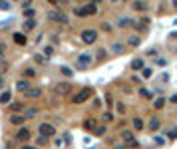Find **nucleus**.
Segmentation results:
<instances>
[{"label": "nucleus", "mask_w": 177, "mask_h": 149, "mask_svg": "<svg viewBox=\"0 0 177 149\" xmlns=\"http://www.w3.org/2000/svg\"><path fill=\"white\" fill-rule=\"evenodd\" d=\"M96 12H98V8H96V4H86V6H80V8H76V14L78 16H82V18H86V16H94Z\"/></svg>", "instance_id": "nucleus-1"}, {"label": "nucleus", "mask_w": 177, "mask_h": 149, "mask_svg": "<svg viewBox=\"0 0 177 149\" xmlns=\"http://www.w3.org/2000/svg\"><path fill=\"white\" fill-rule=\"evenodd\" d=\"M38 131H40V137H44V139H50V137L56 133L54 125H50V123H40L38 125Z\"/></svg>", "instance_id": "nucleus-2"}, {"label": "nucleus", "mask_w": 177, "mask_h": 149, "mask_svg": "<svg viewBox=\"0 0 177 149\" xmlns=\"http://www.w3.org/2000/svg\"><path fill=\"white\" fill-rule=\"evenodd\" d=\"M96 40H98V32H96V30H84L82 32V42H84V44L86 46H90V44H94V42Z\"/></svg>", "instance_id": "nucleus-3"}, {"label": "nucleus", "mask_w": 177, "mask_h": 149, "mask_svg": "<svg viewBox=\"0 0 177 149\" xmlns=\"http://www.w3.org/2000/svg\"><path fill=\"white\" fill-rule=\"evenodd\" d=\"M48 18L54 20V22H60V24H68V16L64 12H60V10H50V12H48Z\"/></svg>", "instance_id": "nucleus-4"}, {"label": "nucleus", "mask_w": 177, "mask_h": 149, "mask_svg": "<svg viewBox=\"0 0 177 149\" xmlns=\"http://www.w3.org/2000/svg\"><path fill=\"white\" fill-rule=\"evenodd\" d=\"M90 95H92V89H90V88H84L80 94H76V95L72 98V102H74V103H84L86 99L90 98Z\"/></svg>", "instance_id": "nucleus-5"}, {"label": "nucleus", "mask_w": 177, "mask_h": 149, "mask_svg": "<svg viewBox=\"0 0 177 149\" xmlns=\"http://www.w3.org/2000/svg\"><path fill=\"white\" fill-rule=\"evenodd\" d=\"M54 92H56L58 95H68L70 92H72V86H70V84H66V82H62V84H56Z\"/></svg>", "instance_id": "nucleus-6"}, {"label": "nucleus", "mask_w": 177, "mask_h": 149, "mask_svg": "<svg viewBox=\"0 0 177 149\" xmlns=\"http://www.w3.org/2000/svg\"><path fill=\"white\" fill-rule=\"evenodd\" d=\"M90 62H92V56L82 54V56L78 58V62H76V68H80V70H86V68L90 66Z\"/></svg>", "instance_id": "nucleus-7"}, {"label": "nucleus", "mask_w": 177, "mask_h": 149, "mask_svg": "<svg viewBox=\"0 0 177 149\" xmlns=\"http://www.w3.org/2000/svg\"><path fill=\"white\" fill-rule=\"evenodd\" d=\"M16 139H18V141H26V139H30V129H26V127H20L18 133H16Z\"/></svg>", "instance_id": "nucleus-8"}, {"label": "nucleus", "mask_w": 177, "mask_h": 149, "mask_svg": "<svg viewBox=\"0 0 177 149\" xmlns=\"http://www.w3.org/2000/svg\"><path fill=\"white\" fill-rule=\"evenodd\" d=\"M121 137H123V141H125V143H130L131 147H135V145H137V143H135V137H133V133H131V131H123V133H121Z\"/></svg>", "instance_id": "nucleus-9"}, {"label": "nucleus", "mask_w": 177, "mask_h": 149, "mask_svg": "<svg viewBox=\"0 0 177 149\" xmlns=\"http://www.w3.org/2000/svg\"><path fill=\"white\" fill-rule=\"evenodd\" d=\"M16 89H18V92H28L30 89L28 79H18V82H16Z\"/></svg>", "instance_id": "nucleus-10"}, {"label": "nucleus", "mask_w": 177, "mask_h": 149, "mask_svg": "<svg viewBox=\"0 0 177 149\" xmlns=\"http://www.w3.org/2000/svg\"><path fill=\"white\" fill-rule=\"evenodd\" d=\"M24 121H26V118H24V115H12V118H10V123H12V125H16V127H18V125H22L24 123Z\"/></svg>", "instance_id": "nucleus-11"}, {"label": "nucleus", "mask_w": 177, "mask_h": 149, "mask_svg": "<svg viewBox=\"0 0 177 149\" xmlns=\"http://www.w3.org/2000/svg\"><path fill=\"white\" fill-rule=\"evenodd\" d=\"M131 6H133V10H137V12H143V10L147 8V4L143 2V0H135V2H133Z\"/></svg>", "instance_id": "nucleus-12"}, {"label": "nucleus", "mask_w": 177, "mask_h": 149, "mask_svg": "<svg viewBox=\"0 0 177 149\" xmlns=\"http://www.w3.org/2000/svg\"><path fill=\"white\" fill-rule=\"evenodd\" d=\"M14 42H16L18 46H26V42H28V40H26L24 34H18V32H16V34H14Z\"/></svg>", "instance_id": "nucleus-13"}, {"label": "nucleus", "mask_w": 177, "mask_h": 149, "mask_svg": "<svg viewBox=\"0 0 177 149\" xmlns=\"http://www.w3.org/2000/svg\"><path fill=\"white\" fill-rule=\"evenodd\" d=\"M143 68H145V62H143V60H139V58L131 62V70H143Z\"/></svg>", "instance_id": "nucleus-14"}, {"label": "nucleus", "mask_w": 177, "mask_h": 149, "mask_svg": "<svg viewBox=\"0 0 177 149\" xmlns=\"http://www.w3.org/2000/svg\"><path fill=\"white\" fill-rule=\"evenodd\" d=\"M159 125H161V121H159L157 118H151V121H149V129H151V131H157Z\"/></svg>", "instance_id": "nucleus-15"}, {"label": "nucleus", "mask_w": 177, "mask_h": 149, "mask_svg": "<svg viewBox=\"0 0 177 149\" xmlns=\"http://www.w3.org/2000/svg\"><path fill=\"white\" fill-rule=\"evenodd\" d=\"M131 123H133V129H135V131H141L143 129V119L141 118H135Z\"/></svg>", "instance_id": "nucleus-16"}, {"label": "nucleus", "mask_w": 177, "mask_h": 149, "mask_svg": "<svg viewBox=\"0 0 177 149\" xmlns=\"http://www.w3.org/2000/svg\"><path fill=\"white\" fill-rule=\"evenodd\" d=\"M36 28V20H26L24 22V32H32Z\"/></svg>", "instance_id": "nucleus-17"}, {"label": "nucleus", "mask_w": 177, "mask_h": 149, "mask_svg": "<svg viewBox=\"0 0 177 149\" xmlns=\"http://www.w3.org/2000/svg\"><path fill=\"white\" fill-rule=\"evenodd\" d=\"M10 109H12L14 113H20V111L24 109V105L20 103V102H14V103H10Z\"/></svg>", "instance_id": "nucleus-18"}, {"label": "nucleus", "mask_w": 177, "mask_h": 149, "mask_svg": "<svg viewBox=\"0 0 177 149\" xmlns=\"http://www.w3.org/2000/svg\"><path fill=\"white\" fill-rule=\"evenodd\" d=\"M22 76H24L26 79H30V78H34V76H36V70H34V68H26V70L22 72Z\"/></svg>", "instance_id": "nucleus-19"}, {"label": "nucleus", "mask_w": 177, "mask_h": 149, "mask_svg": "<svg viewBox=\"0 0 177 149\" xmlns=\"http://www.w3.org/2000/svg\"><path fill=\"white\" fill-rule=\"evenodd\" d=\"M127 44H130L131 48H137L139 46V38L137 36H130V38H127Z\"/></svg>", "instance_id": "nucleus-20"}, {"label": "nucleus", "mask_w": 177, "mask_h": 149, "mask_svg": "<svg viewBox=\"0 0 177 149\" xmlns=\"http://www.w3.org/2000/svg\"><path fill=\"white\" fill-rule=\"evenodd\" d=\"M24 95H26V98H38V95H40V89H28V92H24Z\"/></svg>", "instance_id": "nucleus-21"}, {"label": "nucleus", "mask_w": 177, "mask_h": 149, "mask_svg": "<svg viewBox=\"0 0 177 149\" xmlns=\"http://www.w3.org/2000/svg\"><path fill=\"white\" fill-rule=\"evenodd\" d=\"M139 94H141V95H143V98H145V99H151V98H153L151 89H145V88H141V89H139Z\"/></svg>", "instance_id": "nucleus-22"}, {"label": "nucleus", "mask_w": 177, "mask_h": 149, "mask_svg": "<svg viewBox=\"0 0 177 149\" xmlns=\"http://www.w3.org/2000/svg\"><path fill=\"white\" fill-rule=\"evenodd\" d=\"M163 105H165V99H163V98H157V99L153 102V108H155V109H161Z\"/></svg>", "instance_id": "nucleus-23"}, {"label": "nucleus", "mask_w": 177, "mask_h": 149, "mask_svg": "<svg viewBox=\"0 0 177 149\" xmlns=\"http://www.w3.org/2000/svg\"><path fill=\"white\" fill-rule=\"evenodd\" d=\"M34 14H36V10H34V8H26V10H24V16H26L28 20L34 18Z\"/></svg>", "instance_id": "nucleus-24"}, {"label": "nucleus", "mask_w": 177, "mask_h": 149, "mask_svg": "<svg viewBox=\"0 0 177 149\" xmlns=\"http://www.w3.org/2000/svg\"><path fill=\"white\" fill-rule=\"evenodd\" d=\"M84 127H86V129H94V131H96V121H94V119H86Z\"/></svg>", "instance_id": "nucleus-25"}, {"label": "nucleus", "mask_w": 177, "mask_h": 149, "mask_svg": "<svg viewBox=\"0 0 177 149\" xmlns=\"http://www.w3.org/2000/svg\"><path fill=\"white\" fill-rule=\"evenodd\" d=\"M8 102H10V92H4L0 95V103H8Z\"/></svg>", "instance_id": "nucleus-26"}, {"label": "nucleus", "mask_w": 177, "mask_h": 149, "mask_svg": "<svg viewBox=\"0 0 177 149\" xmlns=\"http://www.w3.org/2000/svg\"><path fill=\"white\" fill-rule=\"evenodd\" d=\"M153 139H155V145H165V141H167V139H165V137H161V135H155Z\"/></svg>", "instance_id": "nucleus-27"}, {"label": "nucleus", "mask_w": 177, "mask_h": 149, "mask_svg": "<svg viewBox=\"0 0 177 149\" xmlns=\"http://www.w3.org/2000/svg\"><path fill=\"white\" fill-rule=\"evenodd\" d=\"M141 76L145 78V79H149V78H151V68H143V70H141Z\"/></svg>", "instance_id": "nucleus-28"}, {"label": "nucleus", "mask_w": 177, "mask_h": 149, "mask_svg": "<svg viewBox=\"0 0 177 149\" xmlns=\"http://www.w3.org/2000/svg\"><path fill=\"white\" fill-rule=\"evenodd\" d=\"M0 8L2 10H10V2L8 0H0Z\"/></svg>", "instance_id": "nucleus-29"}, {"label": "nucleus", "mask_w": 177, "mask_h": 149, "mask_svg": "<svg viewBox=\"0 0 177 149\" xmlns=\"http://www.w3.org/2000/svg\"><path fill=\"white\" fill-rule=\"evenodd\" d=\"M114 52H117V54H121V52H123V46L120 44V42H116V44H114Z\"/></svg>", "instance_id": "nucleus-30"}, {"label": "nucleus", "mask_w": 177, "mask_h": 149, "mask_svg": "<svg viewBox=\"0 0 177 149\" xmlns=\"http://www.w3.org/2000/svg\"><path fill=\"white\" fill-rule=\"evenodd\" d=\"M167 137H169V139H177V127H173V129L169 131V135H167Z\"/></svg>", "instance_id": "nucleus-31"}, {"label": "nucleus", "mask_w": 177, "mask_h": 149, "mask_svg": "<svg viewBox=\"0 0 177 149\" xmlns=\"http://www.w3.org/2000/svg\"><path fill=\"white\" fill-rule=\"evenodd\" d=\"M34 60H36V64H46L44 56H40V54H36V56H34Z\"/></svg>", "instance_id": "nucleus-32"}, {"label": "nucleus", "mask_w": 177, "mask_h": 149, "mask_svg": "<svg viewBox=\"0 0 177 149\" xmlns=\"http://www.w3.org/2000/svg\"><path fill=\"white\" fill-rule=\"evenodd\" d=\"M155 64H157V66H165L167 60H165V58H155Z\"/></svg>", "instance_id": "nucleus-33"}, {"label": "nucleus", "mask_w": 177, "mask_h": 149, "mask_svg": "<svg viewBox=\"0 0 177 149\" xmlns=\"http://www.w3.org/2000/svg\"><path fill=\"white\" fill-rule=\"evenodd\" d=\"M62 74L64 76H72V70H70L68 66H62Z\"/></svg>", "instance_id": "nucleus-34"}, {"label": "nucleus", "mask_w": 177, "mask_h": 149, "mask_svg": "<svg viewBox=\"0 0 177 149\" xmlns=\"http://www.w3.org/2000/svg\"><path fill=\"white\" fill-rule=\"evenodd\" d=\"M44 54H46V56H52V54H54V48H52V46H46Z\"/></svg>", "instance_id": "nucleus-35"}, {"label": "nucleus", "mask_w": 177, "mask_h": 149, "mask_svg": "<svg viewBox=\"0 0 177 149\" xmlns=\"http://www.w3.org/2000/svg\"><path fill=\"white\" fill-rule=\"evenodd\" d=\"M117 111H120V113L123 115V113H125L127 109H125V105H123V103H117Z\"/></svg>", "instance_id": "nucleus-36"}, {"label": "nucleus", "mask_w": 177, "mask_h": 149, "mask_svg": "<svg viewBox=\"0 0 177 149\" xmlns=\"http://www.w3.org/2000/svg\"><path fill=\"white\" fill-rule=\"evenodd\" d=\"M106 133V127H96V135H104Z\"/></svg>", "instance_id": "nucleus-37"}, {"label": "nucleus", "mask_w": 177, "mask_h": 149, "mask_svg": "<svg viewBox=\"0 0 177 149\" xmlns=\"http://www.w3.org/2000/svg\"><path fill=\"white\" fill-rule=\"evenodd\" d=\"M114 119V113H104V121H111Z\"/></svg>", "instance_id": "nucleus-38"}, {"label": "nucleus", "mask_w": 177, "mask_h": 149, "mask_svg": "<svg viewBox=\"0 0 177 149\" xmlns=\"http://www.w3.org/2000/svg\"><path fill=\"white\" fill-rule=\"evenodd\" d=\"M34 115H36V109H28L26 111V118H34Z\"/></svg>", "instance_id": "nucleus-39"}, {"label": "nucleus", "mask_w": 177, "mask_h": 149, "mask_svg": "<svg viewBox=\"0 0 177 149\" xmlns=\"http://www.w3.org/2000/svg\"><path fill=\"white\" fill-rule=\"evenodd\" d=\"M127 24H131V20H127V18H123V20H120V26H127Z\"/></svg>", "instance_id": "nucleus-40"}, {"label": "nucleus", "mask_w": 177, "mask_h": 149, "mask_svg": "<svg viewBox=\"0 0 177 149\" xmlns=\"http://www.w3.org/2000/svg\"><path fill=\"white\" fill-rule=\"evenodd\" d=\"M94 105H96V108H101V102H100V98H98V99H94Z\"/></svg>", "instance_id": "nucleus-41"}, {"label": "nucleus", "mask_w": 177, "mask_h": 149, "mask_svg": "<svg viewBox=\"0 0 177 149\" xmlns=\"http://www.w3.org/2000/svg\"><path fill=\"white\" fill-rule=\"evenodd\" d=\"M171 103H175V105H177V94H175V95H171Z\"/></svg>", "instance_id": "nucleus-42"}, {"label": "nucleus", "mask_w": 177, "mask_h": 149, "mask_svg": "<svg viewBox=\"0 0 177 149\" xmlns=\"http://www.w3.org/2000/svg\"><path fill=\"white\" fill-rule=\"evenodd\" d=\"M20 149H36V147H34V145H22Z\"/></svg>", "instance_id": "nucleus-43"}, {"label": "nucleus", "mask_w": 177, "mask_h": 149, "mask_svg": "<svg viewBox=\"0 0 177 149\" xmlns=\"http://www.w3.org/2000/svg\"><path fill=\"white\" fill-rule=\"evenodd\" d=\"M2 88H4V78L0 76V89H2Z\"/></svg>", "instance_id": "nucleus-44"}, {"label": "nucleus", "mask_w": 177, "mask_h": 149, "mask_svg": "<svg viewBox=\"0 0 177 149\" xmlns=\"http://www.w3.org/2000/svg\"><path fill=\"white\" fill-rule=\"evenodd\" d=\"M4 54V46H0V56H2Z\"/></svg>", "instance_id": "nucleus-45"}, {"label": "nucleus", "mask_w": 177, "mask_h": 149, "mask_svg": "<svg viewBox=\"0 0 177 149\" xmlns=\"http://www.w3.org/2000/svg\"><path fill=\"white\" fill-rule=\"evenodd\" d=\"M48 2H50V4H56V2H58V0H48Z\"/></svg>", "instance_id": "nucleus-46"}, {"label": "nucleus", "mask_w": 177, "mask_h": 149, "mask_svg": "<svg viewBox=\"0 0 177 149\" xmlns=\"http://www.w3.org/2000/svg\"><path fill=\"white\" fill-rule=\"evenodd\" d=\"M173 6H175V8H177V0H173Z\"/></svg>", "instance_id": "nucleus-47"}, {"label": "nucleus", "mask_w": 177, "mask_h": 149, "mask_svg": "<svg viewBox=\"0 0 177 149\" xmlns=\"http://www.w3.org/2000/svg\"><path fill=\"white\" fill-rule=\"evenodd\" d=\"M10 2H18V0H10Z\"/></svg>", "instance_id": "nucleus-48"}, {"label": "nucleus", "mask_w": 177, "mask_h": 149, "mask_svg": "<svg viewBox=\"0 0 177 149\" xmlns=\"http://www.w3.org/2000/svg\"><path fill=\"white\" fill-rule=\"evenodd\" d=\"M111 2H117V0H111Z\"/></svg>", "instance_id": "nucleus-49"}, {"label": "nucleus", "mask_w": 177, "mask_h": 149, "mask_svg": "<svg viewBox=\"0 0 177 149\" xmlns=\"http://www.w3.org/2000/svg\"><path fill=\"white\" fill-rule=\"evenodd\" d=\"M175 52H177V48H175Z\"/></svg>", "instance_id": "nucleus-50"}]
</instances>
